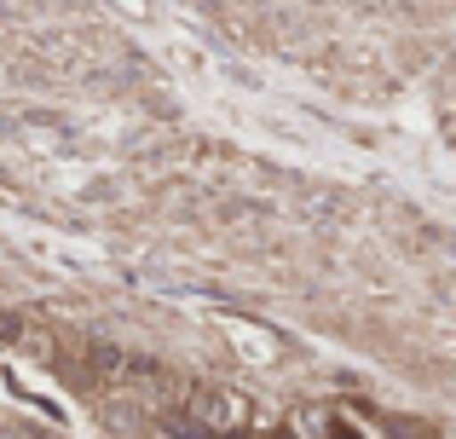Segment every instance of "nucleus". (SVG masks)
<instances>
[{
    "mask_svg": "<svg viewBox=\"0 0 456 439\" xmlns=\"http://www.w3.org/2000/svg\"><path fill=\"white\" fill-rule=\"evenodd\" d=\"M197 417H202V422H225L232 411H225V399H214V394H197Z\"/></svg>",
    "mask_w": 456,
    "mask_h": 439,
    "instance_id": "f257e3e1",
    "label": "nucleus"
},
{
    "mask_svg": "<svg viewBox=\"0 0 456 439\" xmlns=\"http://www.w3.org/2000/svg\"><path fill=\"white\" fill-rule=\"evenodd\" d=\"M0 439H23V434H12V428H0Z\"/></svg>",
    "mask_w": 456,
    "mask_h": 439,
    "instance_id": "20e7f679",
    "label": "nucleus"
},
{
    "mask_svg": "<svg viewBox=\"0 0 456 439\" xmlns=\"http://www.w3.org/2000/svg\"><path fill=\"white\" fill-rule=\"evenodd\" d=\"M330 439H358V434H353V428H335V434H330Z\"/></svg>",
    "mask_w": 456,
    "mask_h": 439,
    "instance_id": "7ed1b4c3",
    "label": "nucleus"
},
{
    "mask_svg": "<svg viewBox=\"0 0 456 439\" xmlns=\"http://www.w3.org/2000/svg\"><path fill=\"white\" fill-rule=\"evenodd\" d=\"M6 341H18V318H6V313H0V347H6Z\"/></svg>",
    "mask_w": 456,
    "mask_h": 439,
    "instance_id": "f03ea898",
    "label": "nucleus"
}]
</instances>
